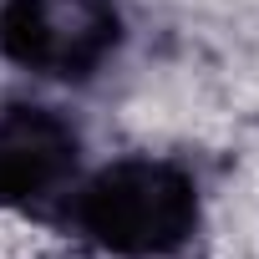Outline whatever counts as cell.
<instances>
[{
    "label": "cell",
    "instance_id": "3",
    "mask_svg": "<svg viewBox=\"0 0 259 259\" xmlns=\"http://www.w3.org/2000/svg\"><path fill=\"white\" fill-rule=\"evenodd\" d=\"M76 188V133L51 107L0 112V208H46Z\"/></svg>",
    "mask_w": 259,
    "mask_h": 259
},
{
    "label": "cell",
    "instance_id": "1",
    "mask_svg": "<svg viewBox=\"0 0 259 259\" xmlns=\"http://www.w3.org/2000/svg\"><path fill=\"white\" fill-rule=\"evenodd\" d=\"M71 219L117 259H168L198 229V183L163 158H117L71 188Z\"/></svg>",
    "mask_w": 259,
    "mask_h": 259
},
{
    "label": "cell",
    "instance_id": "2",
    "mask_svg": "<svg viewBox=\"0 0 259 259\" xmlns=\"http://www.w3.org/2000/svg\"><path fill=\"white\" fill-rule=\"evenodd\" d=\"M117 46V11L107 0H6L0 51L36 76H92Z\"/></svg>",
    "mask_w": 259,
    "mask_h": 259
}]
</instances>
